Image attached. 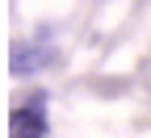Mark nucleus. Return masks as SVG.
Segmentation results:
<instances>
[{
	"label": "nucleus",
	"instance_id": "1",
	"mask_svg": "<svg viewBox=\"0 0 151 138\" xmlns=\"http://www.w3.org/2000/svg\"><path fill=\"white\" fill-rule=\"evenodd\" d=\"M9 138H46V96H25V105L9 113Z\"/></svg>",
	"mask_w": 151,
	"mask_h": 138
}]
</instances>
